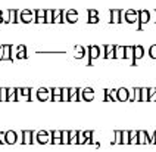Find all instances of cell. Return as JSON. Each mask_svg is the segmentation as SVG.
I'll return each mask as SVG.
<instances>
[{"label":"cell","instance_id":"1","mask_svg":"<svg viewBox=\"0 0 156 152\" xmlns=\"http://www.w3.org/2000/svg\"><path fill=\"white\" fill-rule=\"evenodd\" d=\"M19 19L24 24H30V22L35 21V12L31 9H22L19 12Z\"/></svg>","mask_w":156,"mask_h":152},{"label":"cell","instance_id":"8","mask_svg":"<svg viewBox=\"0 0 156 152\" xmlns=\"http://www.w3.org/2000/svg\"><path fill=\"white\" fill-rule=\"evenodd\" d=\"M46 10L47 9H41V8H38V9H35V24H46Z\"/></svg>","mask_w":156,"mask_h":152},{"label":"cell","instance_id":"2","mask_svg":"<svg viewBox=\"0 0 156 152\" xmlns=\"http://www.w3.org/2000/svg\"><path fill=\"white\" fill-rule=\"evenodd\" d=\"M124 19L127 24H134L139 21V10L136 9H127L124 12Z\"/></svg>","mask_w":156,"mask_h":152},{"label":"cell","instance_id":"20","mask_svg":"<svg viewBox=\"0 0 156 152\" xmlns=\"http://www.w3.org/2000/svg\"><path fill=\"white\" fill-rule=\"evenodd\" d=\"M77 87H71L69 89V102H77L78 99H80V93H78Z\"/></svg>","mask_w":156,"mask_h":152},{"label":"cell","instance_id":"36","mask_svg":"<svg viewBox=\"0 0 156 152\" xmlns=\"http://www.w3.org/2000/svg\"><path fill=\"white\" fill-rule=\"evenodd\" d=\"M15 50H16V52H19V50H27V47H25V45H18V46H15Z\"/></svg>","mask_w":156,"mask_h":152},{"label":"cell","instance_id":"27","mask_svg":"<svg viewBox=\"0 0 156 152\" xmlns=\"http://www.w3.org/2000/svg\"><path fill=\"white\" fill-rule=\"evenodd\" d=\"M134 102H141V89L140 87L134 89Z\"/></svg>","mask_w":156,"mask_h":152},{"label":"cell","instance_id":"33","mask_svg":"<svg viewBox=\"0 0 156 152\" xmlns=\"http://www.w3.org/2000/svg\"><path fill=\"white\" fill-rule=\"evenodd\" d=\"M130 142H131L130 132H122V143H130Z\"/></svg>","mask_w":156,"mask_h":152},{"label":"cell","instance_id":"16","mask_svg":"<svg viewBox=\"0 0 156 152\" xmlns=\"http://www.w3.org/2000/svg\"><path fill=\"white\" fill-rule=\"evenodd\" d=\"M16 95H18V100H19L21 98H27V102H30L28 96L31 95V89H28V87H24V89H16Z\"/></svg>","mask_w":156,"mask_h":152},{"label":"cell","instance_id":"6","mask_svg":"<svg viewBox=\"0 0 156 152\" xmlns=\"http://www.w3.org/2000/svg\"><path fill=\"white\" fill-rule=\"evenodd\" d=\"M12 49H13V46L6 43V45H3V58H2V61L0 62H5V61H8V62H13V59H12Z\"/></svg>","mask_w":156,"mask_h":152},{"label":"cell","instance_id":"35","mask_svg":"<svg viewBox=\"0 0 156 152\" xmlns=\"http://www.w3.org/2000/svg\"><path fill=\"white\" fill-rule=\"evenodd\" d=\"M99 22V16H91L88 18V24H97Z\"/></svg>","mask_w":156,"mask_h":152},{"label":"cell","instance_id":"29","mask_svg":"<svg viewBox=\"0 0 156 152\" xmlns=\"http://www.w3.org/2000/svg\"><path fill=\"white\" fill-rule=\"evenodd\" d=\"M149 102H156V89H149Z\"/></svg>","mask_w":156,"mask_h":152},{"label":"cell","instance_id":"18","mask_svg":"<svg viewBox=\"0 0 156 152\" xmlns=\"http://www.w3.org/2000/svg\"><path fill=\"white\" fill-rule=\"evenodd\" d=\"M139 143L140 145L150 143V136L147 134V132H144V130H140L139 132Z\"/></svg>","mask_w":156,"mask_h":152},{"label":"cell","instance_id":"25","mask_svg":"<svg viewBox=\"0 0 156 152\" xmlns=\"http://www.w3.org/2000/svg\"><path fill=\"white\" fill-rule=\"evenodd\" d=\"M22 136H24V139H22V143H25V145L31 143V136H33V133H31V132L25 130V132H22Z\"/></svg>","mask_w":156,"mask_h":152},{"label":"cell","instance_id":"24","mask_svg":"<svg viewBox=\"0 0 156 152\" xmlns=\"http://www.w3.org/2000/svg\"><path fill=\"white\" fill-rule=\"evenodd\" d=\"M16 142V133L15 132H8L6 133V143H15Z\"/></svg>","mask_w":156,"mask_h":152},{"label":"cell","instance_id":"10","mask_svg":"<svg viewBox=\"0 0 156 152\" xmlns=\"http://www.w3.org/2000/svg\"><path fill=\"white\" fill-rule=\"evenodd\" d=\"M50 92H52V90L46 89V87H41V89H38V90H37V99H38L40 102H46V100H49Z\"/></svg>","mask_w":156,"mask_h":152},{"label":"cell","instance_id":"19","mask_svg":"<svg viewBox=\"0 0 156 152\" xmlns=\"http://www.w3.org/2000/svg\"><path fill=\"white\" fill-rule=\"evenodd\" d=\"M37 142L38 143H47L49 142V133L47 132H38L37 133Z\"/></svg>","mask_w":156,"mask_h":152},{"label":"cell","instance_id":"9","mask_svg":"<svg viewBox=\"0 0 156 152\" xmlns=\"http://www.w3.org/2000/svg\"><path fill=\"white\" fill-rule=\"evenodd\" d=\"M144 56V47L141 45H136L134 46V59H133V67H136V61L141 59Z\"/></svg>","mask_w":156,"mask_h":152},{"label":"cell","instance_id":"26","mask_svg":"<svg viewBox=\"0 0 156 152\" xmlns=\"http://www.w3.org/2000/svg\"><path fill=\"white\" fill-rule=\"evenodd\" d=\"M0 102H8V89L0 87Z\"/></svg>","mask_w":156,"mask_h":152},{"label":"cell","instance_id":"23","mask_svg":"<svg viewBox=\"0 0 156 152\" xmlns=\"http://www.w3.org/2000/svg\"><path fill=\"white\" fill-rule=\"evenodd\" d=\"M125 59H134V46H125Z\"/></svg>","mask_w":156,"mask_h":152},{"label":"cell","instance_id":"12","mask_svg":"<svg viewBox=\"0 0 156 152\" xmlns=\"http://www.w3.org/2000/svg\"><path fill=\"white\" fill-rule=\"evenodd\" d=\"M127 100H130V90L125 87L118 89V102H127Z\"/></svg>","mask_w":156,"mask_h":152},{"label":"cell","instance_id":"31","mask_svg":"<svg viewBox=\"0 0 156 152\" xmlns=\"http://www.w3.org/2000/svg\"><path fill=\"white\" fill-rule=\"evenodd\" d=\"M15 58H16L18 61H19V59H27V58H28L27 50H19V52H16V53H15Z\"/></svg>","mask_w":156,"mask_h":152},{"label":"cell","instance_id":"22","mask_svg":"<svg viewBox=\"0 0 156 152\" xmlns=\"http://www.w3.org/2000/svg\"><path fill=\"white\" fill-rule=\"evenodd\" d=\"M55 21V9L46 10V24H53Z\"/></svg>","mask_w":156,"mask_h":152},{"label":"cell","instance_id":"34","mask_svg":"<svg viewBox=\"0 0 156 152\" xmlns=\"http://www.w3.org/2000/svg\"><path fill=\"white\" fill-rule=\"evenodd\" d=\"M87 15H88V18H91V16H99V10L94 9V8H90V9L87 10Z\"/></svg>","mask_w":156,"mask_h":152},{"label":"cell","instance_id":"28","mask_svg":"<svg viewBox=\"0 0 156 152\" xmlns=\"http://www.w3.org/2000/svg\"><path fill=\"white\" fill-rule=\"evenodd\" d=\"M141 102H149V89H141Z\"/></svg>","mask_w":156,"mask_h":152},{"label":"cell","instance_id":"13","mask_svg":"<svg viewBox=\"0 0 156 152\" xmlns=\"http://www.w3.org/2000/svg\"><path fill=\"white\" fill-rule=\"evenodd\" d=\"M8 15H9V22L10 24H18L21 19H19V10L16 9H8Z\"/></svg>","mask_w":156,"mask_h":152},{"label":"cell","instance_id":"5","mask_svg":"<svg viewBox=\"0 0 156 152\" xmlns=\"http://www.w3.org/2000/svg\"><path fill=\"white\" fill-rule=\"evenodd\" d=\"M149 21H150V12L147 9L139 10V31H141V25L147 24Z\"/></svg>","mask_w":156,"mask_h":152},{"label":"cell","instance_id":"32","mask_svg":"<svg viewBox=\"0 0 156 152\" xmlns=\"http://www.w3.org/2000/svg\"><path fill=\"white\" fill-rule=\"evenodd\" d=\"M149 56H150L152 59H156V43L149 47Z\"/></svg>","mask_w":156,"mask_h":152},{"label":"cell","instance_id":"7","mask_svg":"<svg viewBox=\"0 0 156 152\" xmlns=\"http://www.w3.org/2000/svg\"><path fill=\"white\" fill-rule=\"evenodd\" d=\"M111 22L112 24H121L122 22V13L124 10L122 9H111Z\"/></svg>","mask_w":156,"mask_h":152},{"label":"cell","instance_id":"17","mask_svg":"<svg viewBox=\"0 0 156 152\" xmlns=\"http://www.w3.org/2000/svg\"><path fill=\"white\" fill-rule=\"evenodd\" d=\"M52 90V100L53 102H62V89L59 87H53Z\"/></svg>","mask_w":156,"mask_h":152},{"label":"cell","instance_id":"30","mask_svg":"<svg viewBox=\"0 0 156 152\" xmlns=\"http://www.w3.org/2000/svg\"><path fill=\"white\" fill-rule=\"evenodd\" d=\"M62 102H69V89H62Z\"/></svg>","mask_w":156,"mask_h":152},{"label":"cell","instance_id":"37","mask_svg":"<svg viewBox=\"0 0 156 152\" xmlns=\"http://www.w3.org/2000/svg\"><path fill=\"white\" fill-rule=\"evenodd\" d=\"M2 58H3V45H0V61H2Z\"/></svg>","mask_w":156,"mask_h":152},{"label":"cell","instance_id":"11","mask_svg":"<svg viewBox=\"0 0 156 152\" xmlns=\"http://www.w3.org/2000/svg\"><path fill=\"white\" fill-rule=\"evenodd\" d=\"M81 98L84 102H91L93 99H94V90L91 89V87H87L81 92Z\"/></svg>","mask_w":156,"mask_h":152},{"label":"cell","instance_id":"3","mask_svg":"<svg viewBox=\"0 0 156 152\" xmlns=\"http://www.w3.org/2000/svg\"><path fill=\"white\" fill-rule=\"evenodd\" d=\"M78 21V10L71 8V9L65 10V22H69V24H75Z\"/></svg>","mask_w":156,"mask_h":152},{"label":"cell","instance_id":"14","mask_svg":"<svg viewBox=\"0 0 156 152\" xmlns=\"http://www.w3.org/2000/svg\"><path fill=\"white\" fill-rule=\"evenodd\" d=\"M72 53H74V58H75V59H83V58L86 56V49H84V46L77 45L74 47Z\"/></svg>","mask_w":156,"mask_h":152},{"label":"cell","instance_id":"4","mask_svg":"<svg viewBox=\"0 0 156 152\" xmlns=\"http://www.w3.org/2000/svg\"><path fill=\"white\" fill-rule=\"evenodd\" d=\"M88 58L90 59H97V58H100L102 56V47L99 45H91L88 46Z\"/></svg>","mask_w":156,"mask_h":152},{"label":"cell","instance_id":"38","mask_svg":"<svg viewBox=\"0 0 156 152\" xmlns=\"http://www.w3.org/2000/svg\"><path fill=\"white\" fill-rule=\"evenodd\" d=\"M0 16H3V10L0 9Z\"/></svg>","mask_w":156,"mask_h":152},{"label":"cell","instance_id":"15","mask_svg":"<svg viewBox=\"0 0 156 152\" xmlns=\"http://www.w3.org/2000/svg\"><path fill=\"white\" fill-rule=\"evenodd\" d=\"M115 59H125V46L115 45Z\"/></svg>","mask_w":156,"mask_h":152},{"label":"cell","instance_id":"21","mask_svg":"<svg viewBox=\"0 0 156 152\" xmlns=\"http://www.w3.org/2000/svg\"><path fill=\"white\" fill-rule=\"evenodd\" d=\"M8 102H18L16 89H8Z\"/></svg>","mask_w":156,"mask_h":152}]
</instances>
